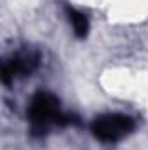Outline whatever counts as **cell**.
Masks as SVG:
<instances>
[{"label": "cell", "instance_id": "6da1fadb", "mask_svg": "<svg viewBox=\"0 0 148 150\" xmlns=\"http://www.w3.org/2000/svg\"><path fill=\"white\" fill-rule=\"evenodd\" d=\"M28 119L33 126L35 133L47 131L49 126H65L70 124V115H65L59 108V101L51 93H38L33 96L30 108H28Z\"/></svg>", "mask_w": 148, "mask_h": 150}, {"label": "cell", "instance_id": "7a4b0ae2", "mask_svg": "<svg viewBox=\"0 0 148 150\" xmlns=\"http://www.w3.org/2000/svg\"><path fill=\"white\" fill-rule=\"evenodd\" d=\"M92 134L101 142H118L132 133L134 120L124 113H108L98 117L92 126Z\"/></svg>", "mask_w": 148, "mask_h": 150}, {"label": "cell", "instance_id": "3957f363", "mask_svg": "<svg viewBox=\"0 0 148 150\" xmlns=\"http://www.w3.org/2000/svg\"><path fill=\"white\" fill-rule=\"evenodd\" d=\"M38 65V58L35 54H19L14 56L12 59L4 63V70H2V80L4 84H9L16 75H25L32 74Z\"/></svg>", "mask_w": 148, "mask_h": 150}, {"label": "cell", "instance_id": "277c9868", "mask_svg": "<svg viewBox=\"0 0 148 150\" xmlns=\"http://www.w3.org/2000/svg\"><path fill=\"white\" fill-rule=\"evenodd\" d=\"M68 18H70V23L73 26V32L77 37L84 38L89 32V21H87V16L80 11H77L73 7L68 9Z\"/></svg>", "mask_w": 148, "mask_h": 150}]
</instances>
